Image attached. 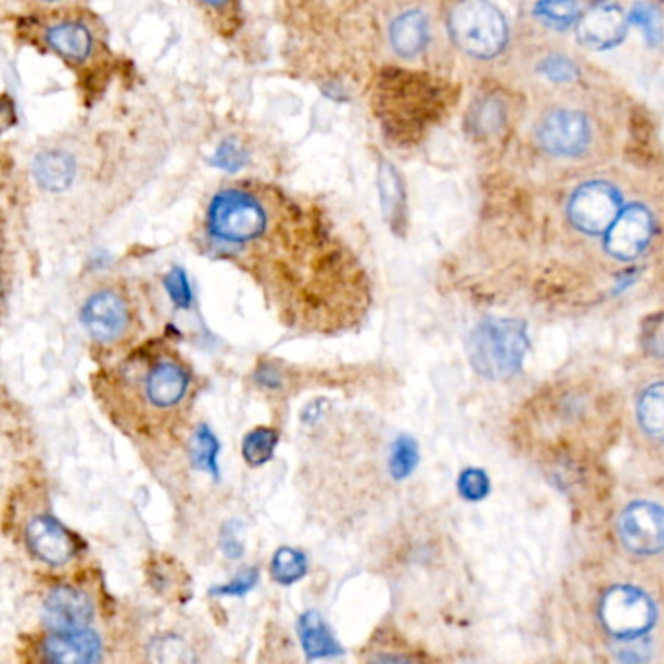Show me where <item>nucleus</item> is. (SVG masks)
Instances as JSON below:
<instances>
[{
    "label": "nucleus",
    "instance_id": "obj_1",
    "mask_svg": "<svg viewBox=\"0 0 664 664\" xmlns=\"http://www.w3.org/2000/svg\"><path fill=\"white\" fill-rule=\"evenodd\" d=\"M449 33L456 48L475 59L501 56L509 41L503 12L490 0H460L449 14Z\"/></svg>",
    "mask_w": 664,
    "mask_h": 664
},
{
    "label": "nucleus",
    "instance_id": "obj_2",
    "mask_svg": "<svg viewBox=\"0 0 664 664\" xmlns=\"http://www.w3.org/2000/svg\"><path fill=\"white\" fill-rule=\"evenodd\" d=\"M526 330L514 320H490L470 338V361L487 379L503 380L521 369L526 353Z\"/></svg>",
    "mask_w": 664,
    "mask_h": 664
},
{
    "label": "nucleus",
    "instance_id": "obj_3",
    "mask_svg": "<svg viewBox=\"0 0 664 664\" xmlns=\"http://www.w3.org/2000/svg\"><path fill=\"white\" fill-rule=\"evenodd\" d=\"M268 229V213L250 193L227 190L209 207V230L227 244H245L260 238Z\"/></svg>",
    "mask_w": 664,
    "mask_h": 664
},
{
    "label": "nucleus",
    "instance_id": "obj_4",
    "mask_svg": "<svg viewBox=\"0 0 664 664\" xmlns=\"http://www.w3.org/2000/svg\"><path fill=\"white\" fill-rule=\"evenodd\" d=\"M604 627L620 640H640L656 620V608L637 586L620 585L604 594L601 604Z\"/></svg>",
    "mask_w": 664,
    "mask_h": 664
},
{
    "label": "nucleus",
    "instance_id": "obj_5",
    "mask_svg": "<svg viewBox=\"0 0 664 664\" xmlns=\"http://www.w3.org/2000/svg\"><path fill=\"white\" fill-rule=\"evenodd\" d=\"M570 221L586 234L608 232L617 214L622 213V198L614 185L606 182L583 183L570 199Z\"/></svg>",
    "mask_w": 664,
    "mask_h": 664
},
{
    "label": "nucleus",
    "instance_id": "obj_6",
    "mask_svg": "<svg viewBox=\"0 0 664 664\" xmlns=\"http://www.w3.org/2000/svg\"><path fill=\"white\" fill-rule=\"evenodd\" d=\"M144 404L154 412H170L182 404L190 390V371L174 356L162 355L147 359V369L141 372Z\"/></svg>",
    "mask_w": 664,
    "mask_h": 664
},
{
    "label": "nucleus",
    "instance_id": "obj_7",
    "mask_svg": "<svg viewBox=\"0 0 664 664\" xmlns=\"http://www.w3.org/2000/svg\"><path fill=\"white\" fill-rule=\"evenodd\" d=\"M620 540L627 552L635 555H656L664 552V509L640 501L625 509L617 524Z\"/></svg>",
    "mask_w": 664,
    "mask_h": 664
},
{
    "label": "nucleus",
    "instance_id": "obj_8",
    "mask_svg": "<svg viewBox=\"0 0 664 664\" xmlns=\"http://www.w3.org/2000/svg\"><path fill=\"white\" fill-rule=\"evenodd\" d=\"M539 141L554 157H581L591 144V123L577 110H555L539 127Z\"/></svg>",
    "mask_w": 664,
    "mask_h": 664
},
{
    "label": "nucleus",
    "instance_id": "obj_9",
    "mask_svg": "<svg viewBox=\"0 0 664 664\" xmlns=\"http://www.w3.org/2000/svg\"><path fill=\"white\" fill-rule=\"evenodd\" d=\"M653 230H655V221L647 207L640 203L625 207L606 232V250L617 260H635L637 255L645 252L653 238Z\"/></svg>",
    "mask_w": 664,
    "mask_h": 664
},
{
    "label": "nucleus",
    "instance_id": "obj_10",
    "mask_svg": "<svg viewBox=\"0 0 664 664\" xmlns=\"http://www.w3.org/2000/svg\"><path fill=\"white\" fill-rule=\"evenodd\" d=\"M80 320L92 340L111 343L125 333L129 325V306L121 294L103 289L84 302L80 310Z\"/></svg>",
    "mask_w": 664,
    "mask_h": 664
},
{
    "label": "nucleus",
    "instance_id": "obj_11",
    "mask_svg": "<svg viewBox=\"0 0 664 664\" xmlns=\"http://www.w3.org/2000/svg\"><path fill=\"white\" fill-rule=\"evenodd\" d=\"M630 18L614 2H598L577 22V38L585 48L594 51H606L616 48L627 33Z\"/></svg>",
    "mask_w": 664,
    "mask_h": 664
},
{
    "label": "nucleus",
    "instance_id": "obj_12",
    "mask_svg": "<svg viewBox=\"0 0 664 664\" xmlns=\"http://www.w3.org/2000/svg\"><path fill=\"white\" fill-rule=\"evenodd\" d=\"M28 546L38 560L48 565H64L77 552L74 540L61 522L49 514H40L26 529Z\"/></svg>",
    "mask_w": 664,
    "mask_h": 664
},
{
    "label": "nucleus",
    "instance_id": "obj_13",
    "mask_svg": "<svg viewBox=\"0 0 664 664\" xmlns=\"http://www.w3.org/2000/svg\"><path fill=\"white\" fill-rule=\"evenodd\" d=\"M94 617V606L87 594L72 588L59 586L51 591L43 604V620L51 632H67V630H82L88 627Z\"/></svg>",
    "mask_w": 664,
    "mask_h": 664
},
{
    "label": "nucleus",
    "instance_id": "obj_14",
    "mask_svg": "<svg viewBox=\"0 0 664 664\" xmlns=\"http://www.w3.org/2000/svg\"><path fill=\"white\" fill-rule=\"evenodd\" d=\"M43 658L49 663L87 664L100 661L102 643L95 632L82 630H67V632H51L41 647Z\"/></svg>",
    "mask_w": 664,
    "mask_h": 664
},
{
    "label": "nucleus",
    "instance_id": "obj_15",
    "mask_svg": "<svg viewBox=\"0 0 664 664\" xmlns=\"http://www.w3.org/2000/svg\"><path fill=\"white\" fill-rule=\"evenodd\" d=\"M429 33V18L421 10H408L390 26V43L398 56L413 59L427 48Z\"/></svg>",
    "mask_w": 664,
    "mask_h": 664
},
{
    "label": "nucleus",
    "instance_id": "obj_16",
    "mask_svg": "<svg viewBox=\"0 0 664 664\" xmlns=\"http://www.w3.org/2000/svg\"><path fill=\"white\" fill-rule=\"evenodd\" d=\"M74 174H77V164L67 152L46 151L33 160V178L43 190H67L74 180Z\"/></svg>",
    "mask_w": 664,
    "mask_h": 664
},
{
    "label": "nucleus",
    "instance_id": "obj_17",
    "mask_svg": "<svg viewBox=\"0 0 664 664\" xmlns=\"http://www.w3.org/2000/svg\"><path fill=\"white\" fill-rule=\"evenodd\" d=\"M299 637H301L302 648L306 653V658H325V656L341 655V647L338 641L333 640L332 633L328 630L322 616L316 610H310L306 614L299 617Z\"/></svg>",
    "mask_w": 664,
    "mask_h": 664
},
{
    "label": "nucleus",
    "instance_id": "obj_18",
    "mask_svg": "<svg viewBox=\"0 0 664 664\" xmlns=\"http://www.w3.org/2000/svg\"><path fill=\"white\" fill-rule=\"evenodd\" d=\"M48 43L56 49L57 53L82 61L92 51V38L90 32L82 24L77 22H63V24L49 28Z\"/></svg>",
    "mask_w": 664,
    "mask_h": 664
},
{
    "label": "nucleus",
    "instance_id": "obj_19",
    "mask_svg": "<svg viewBox=\"0 0 664 664\" xmlns=\"http://www.w3.org/2000/svg\"><path fill=\"white\" fill-rule=\"evenodd\" d=\"M641 427L656 441L664 443V382H655L641 394L637 402Z\"/></svg>",
    "mask_w": 664,
    "mask_h": 664
},
{
    "label": "nucleus",
    "instance_id": "obj_20",
    "mask_svg": "<svg viewBox=\"0 0 664 664\" xmlns=\"http://www.w3.org/2000/svg\"><path fill=\"white\" fill-rule=\"evenodd\" d=\"M534 17L547 28L563 32L577 24L581 7L579 0H539L534 4Z\"/></svg>",
    "mask_w": 664,
    "mask_h": 664
},
{
    "label": "nucleus",
    "instance_id": "obj_21",
    "mask_svg": "<svg viewBox=\"0 0 664 664\" xmlns=\"http://www.w3.org/2000/svg\"><path fill=\"white\" fill-rule=\"evenodd\" d=\"M270 571L271 577L278 585H294L306 575L309 560H306V555L302 554L301 550L281 547L271 560Z\"/></svg>",
    "mask_w": 664,
    "mask_h": 664
},
{
    "label": "nucleus",
    "instance_id": "obj_22",
    "mask_svg": "<svg viewBox=\"0 0 664 664\" xmlns=\"http://www.w3.org/2000/svg\"><path fill=\"white\" fill-rule=\"evenodd\" d=\"M279 433L271 427H255L242 441V456L250 466L268 464L278 449Z\"/></svg>",
    "mask_w": 664,
    "mask_h": 664
},
{
    "label": "nucleus",
    "instance_id": "obj_23",
    "mask_svg": "<svg viewBox=\"0 0 664 664\" xmlns=\"http://www.w3.org/2000/svg\"><path fill=\"white\" fill-rule=\"evenodd\" d=\"M219 452H221V443L217 441L213 431L207 425H201L191 439V460H193V464L199 470L219 475V466H217Z\"/></svg>",
    "mask_w": 664,
    "mask_h": 664
},
{
    "label": "nucleus",
    "instance_id": "obj_24",
    "mask_svg": "<svg viewBox=\"0 0 664 664\" xmlns=\"http://www.w3.org/2000/svg\"><path fill=\"white\" fill-rule=\"evenodd\" d=\"M417 460H420V449L412 436H398L395 443L392 444V454H390V474L398 482L410 477L417 466Z\"/></svg>",
    "mask_w": 664,
    "mask_h": 664
},
{
    "label": "nucleus",
    "instance_id": "obj_25",
    "mask_svg": "<svg viewBox=\"0 0 664 664\" xmlns=\"http://www.w3.org/2000/svg\"><path fill=\"white\" fill-rule=\"evenodd\" d=\"M627 18L633 26L640 28L648 46H658L663 41V18L655 7H651L647 2H637Z\"/></svg>",
    "mask_w": 664,
    "mask_h": 664
},
{
    "label": "nucleus",
    "instance_id": "obj_26",
    "mask_svg": "<svg viewBox=\"0 0 664 664\" xmlns=\"http://www.w3.org/2000/svg\"><path fill=\"white\" fill-rule=\"evenodd\" d=\"M380 193L390 217H395L398 211L404 207V188L400 175L395 174L394 168L390 164L380 167Z\"/></svg>",
    "mask_w": 664,
    "mask_h": 664
},
{
    "label": "nucleus",
    "instance_id": "obj_27",
    "mask_svg": "<svg viewBox=\"0 0 664 664\" xmlns=\"http://www.w3.org/2000/svg\"><path fill=\"white\" fill-rule=\"evenodd\" d=\"M149 651L152 653V658L160 661V663H183V661H190L191 658L190 647L174 635H164V637L154 640Z\"/></svg>",
    "mask_w": 664,
    "mask_h": 664
},
{
    "label": "nucleus",
    "instance_id": "obj_28",
    "mask_svg": "<svg viewBox=\"0 0 664 664\" xmlns=\"http://www.w3.org/2000/svg\"><path fill=\"white\" fill-rule=\"evenodd\" d=\"M540 72L552 82L557 84H567L577 80L579 71L577 64L571 61L570 57L565 56H550L540 63Z\"/></svg>",
    "mask_w": 664,
    "mask_h": 664
},
{
    "label": "nucleus",
    "instance_id": "obj_29",
    "mask_svg": "<svg viewBox=\"0 0 664 664\" xmlns=\"http://www.w3.org/2000/svg\"><path fill=\"white\" fill-rule=\"evenodd\" d=\"M164 286H167L170 301L174 302L175 309H190L191 286L185 271L180 268L170 271L164 279Z\"/></svg>",
    "mask_w": 664,
    "mask_h": 664
},
{
    "label": "nucleus",
    "instance_id": "obj_30",
    "mask_svg": "<svg viewBox=\"0 0 664 664\" xmlns=\"http://www.w3.org/2000/svg\"><path fill=\"white\" fill-rule=\"evenodd\" d=\"M459 490L462 497L470 499V501H480L490 493V480H487V475L483 474L482 470L470 467L460 475Z\"/></svg>",
    "mask_w": 664,
    "mask_h": 664
},
{
    "label": "nucleus",
    "instance_id": "obj_31",
    "mask_svg": "<svg viewBox=\"0 0 664 664\" xmlns=\"http://www.w3.org/2000/svg\"><path fill=\"white\" fill-rule=\"evenodd\" d=\"M221 550L229 560H238L244 554V536H242V524L238 521H230L221 530Z\"/></svg>",
    "mask_w": 664,
    "mask_h": 664
},
{
    "label": "nucleus",
    "instance_id": "obj_32",
    "mask_svg": "<svg viewBox=\"0 0 664 664\" xmlns=\"http://www.w3.org/2000/svg\"><path fill=\"white\" fill-rule=\"evenodd\" d=\"M260 575L255 570H245L242 575H238L234 581H230L227 585L213 588L211 593L221 594V596H244L245 593H250L253 586L258 585Z\"/></svg>",
    "mask_w": 664,
    "mask_h": 664
},
{
    "label": "nucleus",
    "instance_id": "obj_33",
    "mask_svg": "<svg viewBox=\"0 0 664 664\" xmlns=\"http://www.w3.org/2000/svg\"><path fill=\"white\" fill-rule=\"evenodd\" d=\"M244 162L245 152L237 143H230V141L229 143H222L217 149V154H214V164L222 168V170H230V172L244 167Z\"/></svg>",
    "mask_w": 664,
    "mask_h": 664
},
{
    "label": "nucleus",
    "instance_id": "obj_34",
    "mask_svg": "<svg viewBox=\"0 0 664 664\" xmlns=\"http://www.w3.org/2000/svg\"><path fill=\"white\" fill-rule=\"evenodd\" d=\"M643 343H645L648 355L664 359V316L647 322Z\"/></svg>",
    "mask_w": 664,
    "mask_h": 664
},
{
    "label": "nucleus",
    "instance_id": "obj_35",
    "mask_svg": "<svg viewBox=\"0 0 664 664\" xmlns=\"http://www.w3.org/2000/svg\"><path fill=\"white\" fill-rule=\"evenodd\" d=\"M201 2H205L207 7H214V9H219V7H222L227 0H201Z\"/></svg>",
    "mask_w": 664,
    "mask_h": 664
},
{
    "label": "nucleus",
    "instance_id": "obj_36",
    "mask_svg": "<svg viewBox=\"0 0 664 664\" xmlns=\"http://www.w3.org/2000/svg\"><path fill=\"white\" fill-rule=\"evenodd\" d=\"M46 2H56V0H46Z\"/></svg>",
    "mask_w": 664,
    "mask_h": 664
}]
</instances>
